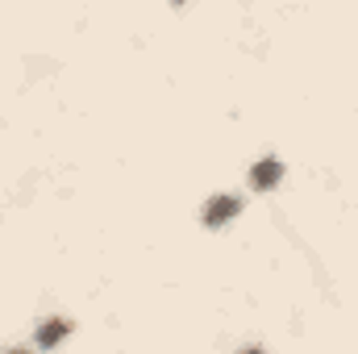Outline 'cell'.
<instances>
[{
  "label": "cell",
  "mask_w": 358,
  "mask_h": 354,
  "mask_svg": "<svg viewBox=\"0 0 358 354\" xmlns=\"http://www.w3.org/2000/svg\"><path fill=\"white\" fill-rule=\"evenodd\" d=\"M8 354H25V351H8Z\"/></svg>",
  "instance_id": "obj_5"
},
{
  "label": "cell",
  "mask_w": 358,
  "mask_h": 354,
  "mask_svg": "<svg viewBox=\"0 0 358 354\" xmlns=\"http://www.w3.org/2000/svg\"><path fill=\"white\" fill-rule=\"evenodd\" d=\"M238 208H242V200H238V196H217V200L204 208V221H208V225H221V221L238 217Z\"/></svg>",
  "instance_id": "obj_1"
},
{
  "label": "cell",
  "mask_w": 358,
  "mask_h": 354,
  "mask_svg": "<svg viewBox=\"0 0 358 354\" xmlns=\"http://www.w3.org/2000/svg\"><path fill=\"white\" fill-rule=\"evenodd\" d=\"M250 183H255V187H271V183H279V163H275V159H263V163L250 171Z\"/></svg>",
  "instance_id": "obj_3"
},
{
  "label": "cell",
  "mask_w": 358,
  "mask_h": 354,
  "mask_svg": "<svg viewBox=\"0 0 358 354\" xmlns=\"http://www.w3.org/2000/svg\"><path fill=\"white\" fill-rule=\"evenodd\" d=\"M242 354H263V351H242Z\"/></svg>",
  "instance_id": "obj_4"
},
{
  "label": "cell",
  "mask_w": 358,
  "mask_h": 354,
  "mask_svg": "<svg viewBox=\"0 0 358 354\" xmlns=\"http://www.w3.org/2000/svg\"><path fill=\"white\" fill-rule=\"evenodd\" d=\"M63 338H67V321H63V317H50V321L38 325V342H42V346H59Z\"/></svg>",
  "instance_id": "obj_2"
}]
</instances>
